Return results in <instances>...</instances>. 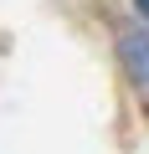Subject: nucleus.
I'll use <instances>...</instances> for the list:
<instances>
[{
    "label": "nucleus",
    "mask_w": 149,
    "mask_h": 154,
    "mask_svg": "<svg viewBox=\"0 0 149 154\" xmlns=\"http://www.w3.org/2000/svg\"><path fill=\"white\" fill-rule=\"evenodd\" d=\"M118 57H123V67H129L134 82L149 88V31H129L123 46H118Z\"/></svg>",
    "instance_id": "obj_1"
},
{
    "label": "nucleus",
    "mask_w": 149,
    "mask_h": 154,
    "mask_svg": "<svg viewBox=\"0 0 149 154\" xmlns=\"http://www.w3.org/2000/svg\"><path fill=\"white\" fill-rule=\"evenodd\" d=\"M134 5H139V16H144V21H149V0H134Z\"/></svg>",
    "instance_id": "obj_2"
}]
</instances>
